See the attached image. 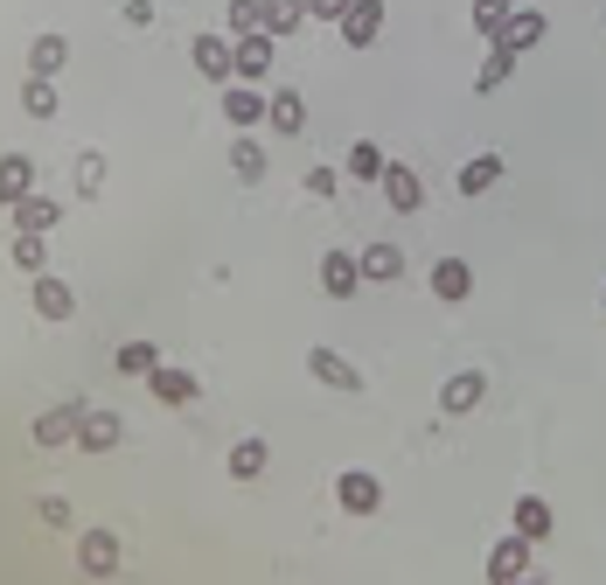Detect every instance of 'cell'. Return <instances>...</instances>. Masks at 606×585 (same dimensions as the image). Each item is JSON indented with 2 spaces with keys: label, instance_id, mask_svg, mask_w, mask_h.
Listing matches in <instances>:
<instances>
[{
  "label": "cell",
  "instance_id": "obj_25",
  "mask_svg": "<svg viewBox=\"0 0 606 585\" xmlns=\"http://www.w3.org/2000/svg\"><path fill=\"white\" fill-rule=\"evenodd\" d=\"M266 460H272L266 439H237V446H230V474H237V482H258V474H266Z\"/></svg>",
  "mask_w": 606,
  "mask_h": 585
},
{
  "label": "cell",
  "instance_id": "obj_22",
  "mask_svg": "<svg viewBox=\"0 0 606 585\" xmlns=\"http://www.w3.org/2000/svg\"><path fill=\"white\" fill-rule=\"evenodd\" d=\"M356 258H362V279H377V286L405 279V251L398 245H370V251H356Z\"/></svg>",
  "mask_w": 606,
  "mask_h": 585
},
{
  "label": "cell",
  "instance_id": "obj_16",
  "mask_svg": "<svg viewBox=\"0 0 606 585\" xmlns=\"http://www.w3.org/2000/svg\"><path fill=\"white\" fill-rule=\"evenodd\" d=\"M433 292H439L446 307H460L467 292H474V265H467V258H439V265H433Z\"/></svg>",
  "mask_w": 606,
  "mask_h": 585
},
{
  "label": "cell",
  "instance_id": "obj_38",
  "mask_svg": "<svg viewBox=\"0 0 606 585\" xmlns=\"http://www.w3.org/2000/svg\"><path fill=\"white\" fill-rule=\"evenodd\" d=\"M307 14L314 21H341V14H349V0H307Z\"/></svg>",
  "mask_w": 606,
  "mask_h": 585
},
{
  "label": "cell",
  "instance_id": "obj_3",
  "mask_svg": "<svg viewBox=\"0 0 606 585\" xmlns=\"http://www.w3.org/2000/svg\"><path fill=\"white\" fill-rule=\"evenodd\" d=\"M307 369H314V384H328V390H341V397L362 390V369L341 356V349H328V341H321V349H307Z\"/></svg>",
  "mask_w": 606,
  "mask_h": 585
},
{
  "label": "cell",
  "instance_id": "obj_32",
  "mask_svg": "<svg viewBox=\"0 0 606 585\" xmlns=\"http://www.w3.org/2000/svg\"><path fill=\"white\" fill-rule=\"evenodd\" d=\"M509 8H516V0H474V29L495 42V36H503V21H509Z\"/></svg>",
  "mask_w": 606,
  "mask_h": 585
},
{
  "label": "cell",
  "instance_id": "obj_6",
  "mask_svg": "<svg viewBox=\"0 0 606 585\" xmlns=\"http://www.w3.org/2000/svg\"><path fill=\"white\" fill-rule=\"evenodd\" d=\"M481 397H488V377H481V369H454V377L439 384V412H446V418H467Z\"/></svg>",
  "mask_w": 606,
  "mask_h": 585
},
{
  "label": "cell",
  "instance_id": "obj_36",
  "mask_svg": "<svg viewBox=\"0 0 606 585\" xmlns=\"http://www.w3.org/2000/svg\"><path fill=\"white\" fill-rule=\"evenodd\" d=\"M335 189H341L335 168H307V196H335Z\"/></svg>",
  "mask_w": 606,
  "mask_h": 585
},
{
  "label": "cell",
  "instance_id": "obj_8",
  "mask_svg": "<svg viewBox=\"0 0 606 585\" xmlns=\"http://www.w3.org/2000/svg\"><path fill=\"white\" fill-rule=\"evenodd\" d=\"M272 29H251V36H237V77H245V85H266L272 77Z\"/></svg>",
  "mask_w": 606,
  "mask_h": 585
},
{
  "label": "cell",
  "instance_id": "obj_33",
  "mask_svg": "<svg viewBox=\"0 0 606 585\" xmlns=\"http://www.w3.org/2000/svg\"><path fill=\"white\" fill-rule=\"evenodd\" d=\"M153 363H161V349H153V341H126V349H119V369H126V377H147Z\"/></svg>",
  "mask_w": 606,
  "mask_h": 585
},
{
  "label": "cell",
  "instance_id": "obj_28",
  "mask_svg": "<svg viewBox=\"0 0 606 585\" xmlns=\"http://www.w3.org/2000/svg\"><path fill=\"white\" fill-rule=\"evenodd\" d=\"M57 85H49V77H29V85H21V112H29V119H57Z\"/></svg>",
  "mask_w": 606,
  "mask_h": 585
},
{
  "label": "cell",
  "instance_id": "obj_26",
  "mask_svg": "<svg viewBox=\"0 0 606 585\" xmlns=\"http://www.w3.org/2000/svg\"><path fill=\"white\" fill-rule=\"evenodd\" d=\"M509 70H516V49H503V42H488V57H481V70H474V91H495V85H509Z\"/></svg>",
  "mask_w": 606,
  "mask_h": 585
},
{
  "label": "cell",
  "instance_id": "obj_9",
  "mask_svg": "<svg viewBox=\"0 0 606 585\" xmlns=\"http://www.w3.org/2000/svg\"><path fill=\"white\" fill-rule=\"evenodd\" d=\"M377 36H384V0H349V14H341V42L370 49Z\"/></svg>",
  "mask_w": 606,
  "mask_h": 585
},
{
  "label": "cell",
  "instance_id": "obj_19",
  "mask_svg": "<svg viewBox=\"0 0 606 585\" xmlns=\"http://www.w3.org/2000/svg\"><path fill=\"white\" fill-rule=\"evenodd\" d=\"M29 189H36V161H29V153H0V202L14 209Z\"/></svg>",
  "mask_w": 606,
  "mask_h": 585
},
{
  "label": "cell",
  "instance_id": "obj_13",
  "mask_svg": "<svg viewBox=\"0 0 606 585\" xmlns=\"http://www.w3.org/2000/svg\"><path fill=\"white\" fill-rule=\"evenodd\" d=\"M321 286H328V300H349V292L362 286V258L356 251H328L321 258Z\"/></svg>",
  "mask_w": 606,
  "mask_h": 585
},
{
  "label": "cell",
  "instance_id": "obj_15",
  "mask_svg": "<svg viewBox=\"0 0 606 585\" xmlns=\"http://www.w3.org/2000/svg\"><path fill=\"white\" fill-rule=\"evenodd\" d=\"M119 439H126L119 412H85V425H77V446H85V454H112Z\"/></svg>",
  "mask_w": 606,
  "mask_h": 585
},
{
  "label": "cell",
  "instance_id": "obj_39",
  "mask_svg": "<svg viewBox=\"0 0 606 585\" xmlns=\"http://www.w3.org/2000/svg\"><path fill=\"white\" fill-rule=\"evenodd\" d=\"M126 21H133V29H147V21H153V0H126Z\"/></svg>",
  "mask_w": 606,
  "mask_h": 585
},
{
  "label": "cell",
  "instance_id": "obj_2",
  "mask_svg": "<svg viewBox=\"0 0 606 585\" xmlns=\"http://www.w3.org/2000/svg\"><path fill=\"white\" fill-rule=\"evenodd\" d=\"M85 412H91L85 397H63V405H49V412L29 425L36 446H70V439H77V425H85Z\"/></svg>",
  "mask_w": 606,
  "mask_h": 585
},
{
  "label": "cell",
  "instance_id": "obj_30",
  "mask_svg": "<svg viewBox=\"0 0 606 585\" xmlns=\"http://www.w3.org/2000/svg\"><path fill=\"white\" fill-rule=\"evenodd\" d=\"M349 175H356V181H377V175H384V147H377V140H356V147H349Z\"/></svg>",
  "mask_w": 606,
  "mask_h": 585
},
{
  "label": "cell",
  "instance_id": "obj_4",
  "mask_svg": "<svg viewBox=\"0 0 606 585\" xmlns=\"http://www.w3.org/2000/svg\"><path fill=\"white\" fill-rule=\"evenodd\" d=\"M189 57H196V70L209 77V85H230V77H237V42H223L217 29H202L189 42Z\"/></svg>",
  "mask_w": 606,
  "mask_h": 585
},
{
  "label": "cell",
  "instance_id": "obj_29",
  "mask_svg": "<svg viewBox=\"0 0 606 585\" xmlns=\"http://www.w3.org/2000/svg\"><path fill=\"white\" fill-rule=\"evenodd\" d=\"M230 168H237V181H266V147H258V140H237L230 147Z\"/></svg>",
  "mask_w": 606,
  "mask_h": 585
},
{
  "label": "cell",
  "instance_id": "obj_23",
  "mask_svg": "<svg viewBox=\"0 0 606 585\" xmlns=\"http://www.w3.org/2000/svg\"><path fill=\"white\" fill-rule=\"evenodd\" d=\"M509 529H523L530 544H544V537H550V502H544V495H523L516 516H509Z\"/></svg>",
  "mask_w": 606,
  "mask_h": 585
},
{
  "label": "cell",
  "instance_id": "obj_37",
  "mask_svg": "<svg viewBox=\"0 0 606 585\" xmlns=\"http://www.w3.org/2000/svg\"><path fill=\"white\" fill-rule=\"evenodd\" d=\"M42 523L49 529H70V502L63 495H42Z\"/></svg>",
  "mask_w": 606,
  "mask_h": 585
},
{
  "label": "cell",
  "instance_id": "obj_12",
  "mask_svg": "<svg viewBox=\"0 0 606 585\" xmlns=\"http://www.w3.org/2000/svg\"><path fill=\"white\" fill-rule=\"evenodd\" d=\"M29 300H36L42 321H70V314H77V292H70L57 272H36V292H29Z\"/></svg>",
  "mask_w": 606,
  "mask_h": 585
},
{
  "label": "cell",
  "instance_id": "obj_11",
  "mask_svg": "<svg viewBox=\"0 0 606 585\" xmlns=\"http://www.w3.org/2000/svg\"><path fill=\"white\" fill-rule=\"evenodd\" d=\"M147 390L161 397V405H196L202 384L189 377V369H175V363H153V369H147Z\"/></svg>",
  "mask_w": 606,
  "mask_h": 585
},
{
  "label": "cell",
  "instance_id": "obj_17",
  "mask_svg": "<svg viewBox=\"0 0 606 585\" xmlns=\"http://www.w3.org/2000/svg\"><path fill=\"white\" fill-rule=\"evenodd\" d=\"M266 105H272V91L230 85V91H223V119H230V126H258V119H266Z\"/></svg>",
  "mask_w": 606,
  "mask_h": 585
},
{
  "label": "cell",
  "instance_id": "obj_27",
  "mask_svg": "<svg viewBox=\"0 0 606 585\" xmlns=\"http://www.w3.org/2000/svg\"><path fill=\"white\" fill-rule=\"evenodd\" d=\"M14 265H21V272H49V237L42 230H14Z\"/></svg>",
  "mask_w": 606,
  "mask_h": 585
},
{
  "label": "cell",
  "instance_id": "obj_14",
  "mask_svg": "<svg viewBox=\"0 0 606 585\" xmlns=\"http://www.w3.org/2000/svg\"><path fill=\"white\" fill-rule=\"evenodd\" d=\"M544 29H550V21H544L537 8H509V21H503V36H495V42L523 57V49H537V42H544Z\"/></svg>",
  "mask_w": 606,
  "mask_h": 585
},
{
  "label": "cell",
  "instance_id": "obj_24",
  "mask_svg": "<svg viewBox=\"0 0 606 585\" xmlns=\"http://www.w3.org/2000/svg\"><path fill=\"white\" fill-rule=\"evenodd\" d=\"M495 181H503V153H474V161L460 168V196H488Z\"/></svg>",
  "mask_w": 606,
  "mask_h": 585
},
{
  "label": "cell",
  "instance_id": "obj_34",
  "mask_svg": "<svg viewBox=\"0 0 606 585\" xmlns=\"http://www.w3.org/2000/svg\"><path fill=\"white\" fill-rule=\"evenodd\" d=\"M105 189V153H77V196H98Z\"/></svg>",
  "mask_w": 606,
  "mask_h": 585
},
{
  "label": "cell",
  "instance_id": "obj_7",
  "mask_svg": "<svg viewBox=\"0 0 606 585\" xmlns=\"http://www.w3.org/2000/svg\"><path fill=\"white\" fill-rule=\"evenodd\" d=\"M377 189H384V202L398 209V217H411L418 202H426V181H418L405 161H384V175H377Z\"/></svg>",
  "mask_w": 606,
  "mask_h": 585
},
{
  "label": "cell",
  "instance_id": "obj_5",
  "mask_svg": "<svg viewBox=\"0 0 606 585\" xmlns=\"http://www.w3.org/2000/svg\"><path fill=\"white\" fill-rule=\"evenodd\" d=\"M335 502H341L349 516H377V509H384V482H377L370 467H349V474L335 482Z\"/></svg>",
  "mask_w": 606,
  "mask_h": 585
},
{
  "label": "cell",
  "instance_id": "obj_20",
  "mask_svg": "<svg viewBox=\"0 0 606 585\" xmlns=\"http://www.w3.org/2000/svg\"><path fill=\"white\" fill-rule=\"evenodd\" d=\"M266 119H272V132H286V140H294V132L307 126V98L279 85V91H272V105H266Z\"/></svg>",
  "mask_w": 606,
  "mask_h": 585
},
{
  "label": "cell",
  "instance_id": "obj_35",
  "mask_svg": "<svg viewBox=\"0 0 606 585\" xmlns=\"http://www.w3.org/2000/svg\"><path fill=\"white\" fill-rule=\"evenodd\" d=\"M230 29H237V36L266 29V0H230Z\"/></svg>",
  "mask_w": 606,
  "mask_h": 585
},
{
  "label": "cell",
  "instance_id": "obj_1",
  "mask_svg": "<svg viewBox=\"0 0 606 585\" xmlns=\"http://www.w3.org/2000/svg\"><path fill=\"white\" fill-rule=\"evenodd\" d=\"M530 537L523 529H509V537H495V551H488V578L495 585H516V578H530Z\"/></svg>",
  "mask_w": 606,
  "mask_h": 585
},
{
  "label": "cell",
  "instance_id": "obj_31",
  "mask_svg": "<svg viewBox=\"0 0 606 585\" xmlns=\"http://www.w3.org/2000/svg\"><path fill=\"white\" fill-rule=\"evenodd\" d=\"M307 21V0H266V29L286 36V29H300Z\"/></svg>",
  "mask_w": 606,
  "mask_h": 585
},
{
  "label": "cell",
  "instance_id": "obj_21",
  "mask_svg": "<svg viewBox=\"0 0 606 585\" xmlns=\"http://www.w3.org/2000/svg\"><path fill=\"white\" fill-rule=\"evenodd\" d=\"M63 63H70V42H63L57 29H42V36L29 42V70H36V77H57Z\"/></svg>",
  "mask_w": 606,
  "mask_h": 585
},
{
  "label": "cell",
  "instance_id": "obj_18",
  "mask_svg": "<svg viewBox=\"0 0 606 585\" xmlns=\"http://www.w3.org/2000/svg\"><path fill=\"white\" fill-rule=\"evenodd\" d=\"M14 224H21V230H42V237H49V230L63 224V202H57V196H36V189H29V196L14 202Z\"/></svg>",
  "mask_w": 606,
  "mask_h": 585
},
{
  "label": "cell",
  "instance_id": "obj_40",
  "mask_svg": "<svg viewBox=\"0 0 606 585\" xmlns=\"http://www.w3.org/2000/svg\"><path fill=\"white\" fill-rule=\"evenodd\" d=\"M599 307H606V292H599Z\"/></svg>",
  "mask_w": 606,
  "mask_h": 585
},
{
  "label": "cell",
  "instance_id": "obj_10",
  "mask_svg": "<svg viewBox=\"0 0 606 585\" xmlns=\"http://www.w3.org/2000/svg\"><path fill=\"white\" fill-rule=\"evenodd\" d=\"M77 565H85L91 578H112L119 572V537L112 529H85V537H77Z\"/></svg>",
  "mask_w": 606,
  "mask_h": 585
}]
</instances>
